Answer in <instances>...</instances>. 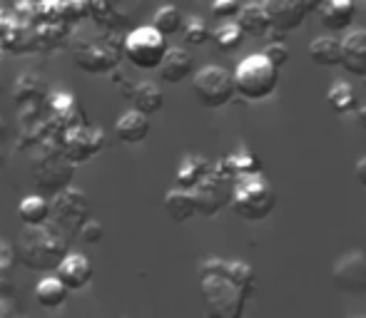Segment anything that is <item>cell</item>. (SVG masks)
I'll use <instances>...</instances> for the list:
<instances>
[{
	"instance_id": "obj_1",
	"label": "cell",
	"mask_w": 366,
	"mask_h": 318,
	"mask_svg": "<svg viewBox=\"0 0 366 318\" xmlns=\"http://www.w3.org/2000/svg\"><path fill=\"white\" fill-rule=\"evenodd\" d=\"M229 207L244 222H262L274 212L277 194L262 174H244L232 182Z\"/></svg>"
},
{
	"instance_id": "obj_2",
	"label": "cell",
	"mask_w": 366,
	"mask_h": 318,
	"mask_svg": "<svg viewBox=\"0 0 366 318\" xmlns=\"http://www.w3.org/2000/svg\"><path fill=\"white\" fill-rule=\"evenodd\" d=\"M232 80H234V92L244 100H267L280 87V68H274L262 53H254L239 60Z\"/></svg>"
},
{
	"instance_id": "obj_3",
	"label": "cell",
	"mask_w": 366,
	"mask_h": 318,
	"mask_svg": "<svg viewBox=\"0 0 366 318\" xmlns=\"http://www.w3.org/2000/svg\"><path fill=\"white\" fill-rule=\"evenodd\" d=\"M167 38H162L152 25L135 28L122 40V55L137 70H157L159 63L164 60V55H167Z\"/></svg>"
},
{
	"instance_id": "obj_4",
	"label": "cell",
	"mask_w": 366,
	"mask_h": 318,
	"mask_svg": "<svg viewBox=\"0 0 366 318\" xmlns=\"http://www.w3.org/2000/svg\"><path fill=\"white\" fill-rule=\"evenodd\" d=\"M192 92H194V100L204 110H222L237 95L232 73L219 68V65H207V68L197 70L192 78Z\"/></svg>"
},
{
	"instance_id": "obj_5",
	"label": "cell",
	"mask_w": 366,
	"mask_h": 318,
	"mask_svg": "<svg viewBox=\"0 0 366 318\" xmlns=\"http://www.w3.org/2000/svg\"><path fill=\"white\" fill-rule=\"evenodd\" d=\"M20 256L30 269H55L65 256V244L45 227L28 229L25 239L20 241Z\"/></svg>"
},
{
	"instance_id": "obj_6",
	"label": "cell",
	"mask_w": 366,
	"mask_h": 318,
	"mask_svg": "<svg viewBox=\"0 0 366 318\" xmlns=\"http://www.w3.org/2000/svg\"><path fill=\"white\" fill-rule=\"evenodd\" d=\"M192 194H194V202H197V214H202V217H217L222 209L229 207L232 179L222 177L217 172H209L192 189Z\"/></svg>"
},
{
	"instance_id": "obj_7",
	"label": "cell",
	"mask_w": 366,
	"mask_h": 318,
	"mask_svg": "<svg viewBox=\"0 0 366 318\" xmlns=\"http://www.w3.org/2000/svg\"><path fill=\"white\" fill-rule=\"evenodd\" d=\"M334 284L347 294H364L366 291V256L359 251H349L334 264Z\"/></svg>"
},
{
	"instance_id": "obj_8",
	"label": "cell",
	"mask_w": 366,
	"mask_h": 318,
	"mask_svg": "<svg viewBox=\"0 0 366 318\" xmlns=\"http://www.w3.org/2000/svg\"><path fill=\"white\" fill-rule=\"evenodd\" d=\"M262 5H264V13L269 18L272 30H277L282 35L302 28L304 18H307L299 0H262Z\"/></svg>"
},
{
	"instance_id": "obj_9",
	"label": "cell",
	"mask_w": 366,
	"mask_h": 318,
	"mask_svg": "<svg viewBox=\"0 0 366 318\" xmlns=\"http://www.w3.org/2000/svg\"><path fill=\"white\" fill-rule=\"evenodd\" d=\"M55 276L68 291H82L92 281V264L85 254H65L55 266Z\"/></svg>"
},
{
	"instance_id": "obj_10",
	"label": "cell",
	"mask_w": 366,
	"mask_h": 318,
	"mask_svg": "<svg viewBox=\"0 0 366 318\" xmlns=\"http://www.w3.org/2000/svg\"><path fill=\"white\" fill-rule=\"evenodd\" d=\"M234 23L239 25V30L244 33V38L247 35H252V38H262V40H272V38L280 40L282 38V33L272 30L269 18H267V13H264V5L257 3V0H249L247 5H242Z\"/></svg>"
},
{
	"instance_id": "obj_11",
	"label": "cell",
	"mask_w": 366,
	"mask_h": 318,
	"mask_svg": "<svg viewBox=\"0 0 366 318\" xmlns=\"http://www.w3.org/2000/svg\"><path fill=\"white\" fill-rule=\"evenodd\" d=\"M354 78H366V30H352L342 38V65Z\"/></svg>"
},
{
	"instance_id": "obj_12",
	"label": "cell",
	"mask_w": 366,
	"mask_h": 318,
	"mask_svg": "<svg viewBox=\"0 0 366 318\" xmlns=\"http://www.w3.org/2000/svg\"><path fill=\"white\" fill-rule=\"evenodd\" d=\"M317 15L327 30L344 33V30L352 28L354 18H357V5H354V0H324L319 5Z\"/></svg>"
},
{
	"instance_id": "obj_13",
	"label": "cell",
	"mask_w": 366,
	"mask_h": 318,
	"mask_svg": "<svg viewBox=\"0 0 366 318\" xmlns=\"http://www.w3.org/2000/svg\"><path fill=\"white\" fill-rule=\"evenodd\" d=\"M149 130H152L149 117L137 110L122 112L115 122V137L122 145H140V142H145L149 137Z\"/></svg>"
},
{
	"instance_id": "obj_14",
	"label": "cell",
	"mask_w": 366,
	"mask_h": 318,
	"mask_svg": "<svg viewBox=\"0 0 366 318\" xmlns=\"http://www.w3.org/2000/svg\"><path fill=\"white\" fill-rule=\"evenodd\" d=\"M159 73V80L162 82H169V85H177V82L187 80L194 75V60L187 50L182 48H169L164 60L159 63L157 68Z\"/></svg>"
},
{
	"instance_id": "obj_15",
	"label": "cell",
	"mask_w": 366,
	"mask_h": 318,
	"mask_svg": "<svg viewBox=\"0 0 366 318\" xmlns=\"http://www.w3.org/2000/svg\"><path fill=\"white\" fill-rule=\"evenodd\" d=\"M127 97L132 102V110L142 112V115L152 117L162 110L164 105V95L159 90L157 82H149V80H140L127 90Z\"/></svg>"
},
{
	"instance_id": "obj_16",
	"label": "cell",
	"mask_w": 366,
	"mask_h": 318,
	"mask_svg": "<svg viewBox=\"0 0 366 318\" xmlns=\"http://www.w3.org/2000/svg\"><path fill=\"white\" fill-rule=\"evenodd\" d=\"M212 172V164L199 155H184L177 164V172H174V187L187 189L192 192L199 182H202L207 174Z\"/></svg>"
},
{
	"instance_id": "obj_17",
	"label": "cell",
	"mask_w": 366,
	"mask_h": 318,
	"mask_svg": "<svg viewBox=\"0 0 366 318\" xmlns=\"http://www.w3.org/2000/svg\"><path fill=\"white\" fill-rule=\"evenodd\" d=\"M162 207L174 224H184L192 217H197V202H194V194L187 189H169L162 199Z\"/></svg>"
},
{
	"instance_id": "obj_18",
	"label": "cell",
	"mask_w": 366,
	"mask_h": 318,
	"mask_svg": "<svg viewBox=\"0 0 366 318\" xmlns=\"http://www.w3.org/2000/svg\"><path fill=\"white\" fill-rule=\"evenodd\" d=\"M50 214H53V204L45 197H40V194H30L18 204V217L28 229L48 227Z\"/></svg>"
},
{
	"instance_id": "obj_19",
	"label": "cell",
	"mask_w": 366,
	"mask_h": 318,
	"mask_svg": "<svg viewBox=\"0 0 366 318\" xmlns=\"http://www.w3.org/2000/svg\"><path fill=\"white\" fill-rule=\"evenodd\" d=\"M309 58L319 68H339L342 65V40L337 38H314L309 43Z\"/></svg>"
},
{
	"instance_id": "obj_20",
	"label": "cell",
	"mask_w": 366,
	"mask_h": 318,
	"mask_svg": "<svg viewBox=\"0 0 366 318\" xmlns=\"http://www.w3.org/2000/svg\"><path fill=\"white\" fill-rule=\"evenodd\" d=\"M68 294L70 291L60 284L58 276H48V279H43L35 286V301L48 311H55V309H60V306H65Z\"/></svg>"
},
{
	"instance_id": "obj_21",
	"label": "cell",
	"mask_w": 366,
	"mask_h": 318,
	"mask_svg": "<svg viewBox=\"0 0 366 318\" xmlns=\"http://www.w3.org/2000/svg\"><path fill=\"white\" fill-rule=\"evenodd\" d=\"M329 107H332L337 115H349V112L357 110V92L349 85L347 80H337L327 92Z\"/></svg>"
},
{
	"instance_id": "obj_22",
	"label": "cell",
	"mask_w": 366,
	"mask_h": 318,
	"mask_svg": "<svg viewBox=\"0 0 366 318\" xmlns=\"http://www.w3.org/2000/svg\"><path fill=\"white\" fill-rule=\"evenodd\" d=\"M209 40H212L219 53H234V50H239L242 43H244V33H242L234 20H229V23H219L217 28L212 30Z\"/></svg>"
},
{
	"instance_id": "obj_23",
	"label": "cell",
	"mask_w": 366,
	"mask_h": 318,
	"mask_svg": "<svg viewBox=\"0 0 366 318\" xmlns=\"http://www.w3.org/2000/svg\"><path fill=\"white\" fill-rule=\"evenodd\" d=\"M182 23H184V18H182V13H179L177 5H162L152 18V28L157 30L162 38L177 35L179 30H182Z\"/></svg>"
},
{
	"instance_id": "obj_24",
	"label": "cell",
	"mask_w": 366,
	"mask_h": 318,
	"mask_svg": "<svg viewBox=\"0 0 366 318\" xmlns=\"http://www.w3.org/2000/svg\"><path fill=\"white\" fill-rule=\"evenodd\" d=\"M182 38L187 45H192V48H199V45H204L209 40V35H212V30H209V25L204 23L199 15H192V18H187L182 23Z\"/></svg>"
},
{
	"instance_id": "obj_25",
	"label": "cell",
	"mask_w": 366,
	"mask_h": 318,
	"mask_svg": "<svg viewBox=\"0 0 366 318\" xmlns=\"http://www.w3.org/2000/svg\"><path fill=\"white\" fill-rule=\"evenodd\" d=\"M262 55H264L274 68H285V65L290 63V48H287L282 40H269V43L264 45V50H262Z\"/></svg>"
},
{
	"instance_id": "obj_26",
	"label": "cell",
	"mask_w": 366,
	"mask_h": 318,
	"mask_svg": "<svg viewBox=\"0 0 366 318\" xmlns=\"http://www.w3.org/2000/svg\"><path fill=\"white\" fill-rule=\"evenodd\" d=\"M77 237H80L82 244L95 246L105 237V227H102L100 222H95V219H87V222H82L80 227H77Z\"/></svg>"
},
{
	"instance_id": "obj_27",
	"label": "cell",
	"mask_w": 366,
	"mask_h": 318,
	"mask_svg": "<svg viewBox=\"0 0 366 318\" xmlns=\"http://www.w3.org/2000/svg\"><path fill=\"white\" fill-rule=\"evenodd\" d=\"M242 3L239 0H212V15L222 23H229V20H237L239 15Z\"/></svg>"
},
{
	"instance_id": "obj_28",
	"label": "cell",
	"mask_w": 366,
	"mask_h": 318,
	"mask_svg": "<svg viewBox=\"0 0 366 318\" xmlns=\"http://www.w3.org/2000/svg\"><path fill=\"white\" fill-rule=\"evenodd\" d=\"M354 177H357V182L366 189V157H362L357 162V167H354Z\"/></svg>"
},
{
	"instance_id": "obj_29",
	"label": "cell",
	"mask_w": 366,
	"mask_h": 318,
	"mask_svg": "<svg viewBox=\"0 0 366 318\" xmlns=\"http://www.w3.org/2000/svg\"><path fill=\"white\" fill-rule=\"evenodd\" d=\"M299 3H302V8H304V13H317L319 10V5L324 3V0H299Z\"/></svg>"
},
{
	"instance_id": "obj_30",
	"label": "cell",
	"mask_w": 366,
	"mask_h": 318,
	"mask_svg": "<svg viewBox=\"0 0 366 318\" xmlns=\"http://www.w3.org/2000/svg\"><path fill=\"white\" fill-rule=\"evenodd\" d=\"M357 122H359V127H362V130L366 132V105L357 110Z\"/></svg>"
},
{
	"instance_id": "obj_31",
	"label": "cell",
	"mask_w": 366,
	"mask_h": 318,
	"mask_svg": "<svg viewBox=\"0 0 366 318\" xmlns=\"http://www.w3.org/2000/svg\"><path fill=\"white\" fill-rule=\"evenodd\" d=\"M257 3H262V0H257Z\"/></svg>"
}]
</instances>
